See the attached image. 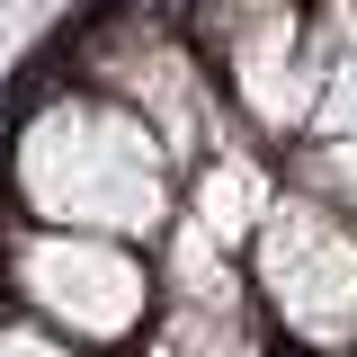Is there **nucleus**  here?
<instances>
[{"label": "nucleus", "mask_w": 357, "mask_h": 357, "mask_svg": "<svg viewBox=\"0 0 357 357\" xmlns=\"http://www.w3.org/2000/svg\"><path fill=\"white\" fill-rule=\"evenodd\" d=\"M9 206L18 223H54V232H107L134 250H161L178 223V170L161 134L134 107L98 98V89H45L9 134Z\"/></svg>", "instance_id": "nucleus-1"}, {"label": "nucleus", "mask_w": 357, "mask_h": 357, "mask_svg": "<svg viewBox=\"0 0 357 357\" xmlns=\"http://www.w3.org/2000/svg\"><path fill=\"white\" fill-rule=\"evenodd\" d=\"M241 277L277 357H357V223L340 206L277 188V206L241 250Z\"/></svg>", "instance_id": "nucleus-2"}, {"label": "nucleus", "mask_w": 357, "mask_h": 357, "mask_svg": "<svg viewBox=\"0 0 357 357\" xmlns=\"http://www.w3.org/2000/svg\"><path fill=\"white\" fill-rule=\"evenodd\" d=\"M0 295L9 312L45 321L72 349H126L143 340V321L161 304L152 286V250L107 241V232H54V223H0Z\"/></svg>", "instance_id": "nucleus-3"}, {"label": "nucleus", "mask_w": 357, "mask_h": 357, "mask_svg": "<svg viewBox=\"0 0 357 357\" xmlns=\"http://www.w3.org/2000/svg\"><path fill=\"white\" fill-rule=\"evenodd\" d=\"M134 357H277V340L259 331V312H188V304H152Z\"/></svg>", "instance_id": "nucleus-4"}, {"label": "nucleus", "mask_w": 357, "mask_h": 357, "mask_svg": "<svg viewBox=\"0 0 357 357\" xmlns=\"http://www.w3.org/2000/svg\"><path fill=\"white\" fill-rule=\"evenodd\" d=\"M277 161H286V188H304V197H321L357 223V134L349 143H286Z\"/></svg>", "instance_id": "nucleus-5"}, {"label": "nucleus", "mask_w": 357, "mask_h": 357, "mask_svg": "<svg viewBox=\"0 0 357 357\" xmlns=\"http://www.w3.org/2000/svg\"><path fill=\"white\" fill-rule=\"evenodd\" d=\"M0 357H89V349H72V340H54L45 321H9V331H0Z\"/></svg>", "instance_id": "nucleus-6"}, {"label": "nucleus", "mask_w": 357, "mask_h": 357, "mask_svg": "<svg viewBox=\"0 0 357 357\" xmlns=\"http://www.w3.org/2000/svg\"><path fill=\"white\" fill-rule=\"evenodd\" d=\"M0 331H9V295H0Z\"/></svg>", "instance_id": "nucleus-7"}]
</instances>
